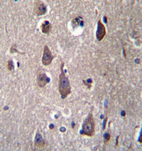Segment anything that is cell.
<instances>
[{"mask_svg":"<svg viewBox=\"0 0 142 151\" xmlns=\"http://www.w3.org/2000/svg\"><path fill=\"white\" fill-rule=\"evenodd\" d=\"M64 63L62 62L61 65V75H59L58 80V91L61 98L63 99H66L71 93V86L68 77L66 75L64 72Z\"/></svg>","mask_w":142,"mask_h":151,"instance_id":"cell-1","label":"cell"},{"mask_svg":"<svg viewBox=\"0 0 142 151\" xmlns=\"http://www.w3.org/2000/svg\"><path fill=\"white\" fill-rule=\"evenodd\" d=\"M95 133V124L94 119L92 112L89 114L87 118L84 120L82 125V131L80 134L82 136H86L88 137H93Z\"/></svg>","mask_w":142,"mask_h":151,"instance_id":"cell-2","label":"cell"},{"mask_svg":"<svg viewBox=\"0 0 142 151\" xmlns=\"http://www.w3.org/2000/svg\"><path fill=\"white\" fill-rule=\"evenodd\" d=\"M54 58V56L53 55L51 51L49 49L48 46L45 45L43 48V53L42 56V64L44 66H48L51 64Z\"/></svg>","mask_w":142,"mask_h":151,"instance_id":"cell-3","label":"cell"},{"mask_svg":"<svg viewBox=\"0 0 142 151\" xmlns=\"http://www.w3.org/2000/svg\"><path fill=\"white\" fill-rule=\"evenodd\" d=\"M34 12L36 15L42 16L47 14V6L43 1H35L34 5Z\"/></svg>","mask_w":142,"mask_h":151,"instance_id":"cell-4","label":"cell"},{"mask_svg":"<svg viewBox=\"0 0 142 151\" xmlns=\"http://www.w3.org/2000/svg\"><path fill=\"white\" fill-rule=\"evenodd\" d=\"M37 84L38 87L43 88L47 84L50 82V78L47 76V75L43 72H39L37 75Z\"/></svg>","mask_w":142,"mask_h":151,"instance_id":"cell-5","label":"cell"},{"mask_svg":"<svg viewBox=\"0 0 142 151\" xmlns=\"http://www.w3.org/2000/svg\"><path fill=\"white\" fill-rule=\"evenodd\" d=\"M106 33L107 31L105 26L102 24L100 19H99L97 22V32H96V37H97V41H101L105 38V36H106Z\"/></svg>","mask_w":142,"mask_h":151,"instance_id":"cell-6","label":"cell"},{"mask_svg":"<svg viewBox=\"0 0 142 151\" xmlns=\"http://www.w3.org/2000/svg\"><path fill=\"white\" fill-rule=\"evenodd\" d=\"M46 143L43 140V137L39 133H36V136H35V141H34V146L37 149H41L45 147Z\"/></svg>","mask_w":142,"mask_h":151,"instance_id":"cell-7","label":"cell"},{"mask_svg":"<svg viewBox=\"0 0 142 151\" xmlns=\"http://www.w3.org/2000/svg\"><path fill=\"white\" fill-rule=\"evenodd\" d=\"M41 31L43 33L45 34H49L51 31L52 29V24H50V22H49L48 21H45L43 22V24L41 26Z\"/></svg>","mask_w":142,"mask_h":151,"instance_id":"cell-8","label":"cell"},{"mask_svg":"<svg viewBox=\"0 0 142 151\" xmlns=\"http://www.w3.org/2000/svg\"><path fill=\"white\" fill-rule=\"evenodd\" d=\"M79 25L80 26H84V22L81 17H77V18L73 19L72 20V26H73V29H75V27H78Z\"/></svg>","mask_w":142,"mask_h":151,"instance_id":"cell-9","label":"cell"},{"mask_svg":"<svg viewBox=\"0 0 142 151\" xmlns=\"http://www.w3.org/2000/svg\"><path fill=\"white\" fill-rule=\"evenodd\" d=\"M9 52L11 54H13V53H19V54H23V55H24V52H19L18 50H17V45H12L11 46V48H10V50H9Z\"/></svg>","mask_w":142,"mask_h":151,"instance_id":"cell-10","label":"cell"},{"mask_svg":"<svg viewBox=\"0 0 142 151\" xmlns=\"http://www.w3.org/2000/svg\"><path fill=\"white\" fill-rule=\"evenodd\" d=\"M6 68H7L8 70H9V71H14V63H13V60H12V59H9L7 61Z\"/></svg>","mask_w":142,"mask_h":151,"instance_id":"cell-11","label":"cell"},{"mask_svg":"<svg viewBox=\"0 0 142 151\" xmlns=\"http://www.w3.org/2000/svg\"><path fill=\"white\" fill-rule=\"evenodd\" d=\"M104 140H105V143L107 144L110 141V139H111V135H110V133H104Z\"/></svg>","mask_w":142,"mask_h":151,"instance_id":"cell-12","label":"cell"},{"mask_svg":"<svg viewBox=\"0 0 142 151\" xmlns=\"http://www.w3.org/2000/svg\"><path fill=\"white\" fill-rule=\"evenodd\" d=\"M83 83L85 84V85H86L89 89H90L91 87H92V85H91V84L92 83V80H91V79H89V80H87V81L86 80H83Z\"/></svg>","mask_w":142,"mask_h":151,"instance_id":"cell-13","label":"cell"},{"mask_svg":"<svg viewBox=\"0 0 142 151\" xmlns=\"http://www.w3.org/2000/svg\"><path fill=\"white\" fill-rule=\"evenodd\" d=\"M107 118L106 119H105L104 121V124H103V131H105V127H106V123H107Z\"/></svg>","mask_w":142,"mask_h":151,"instance_id":"cell-14","label":"cell"}]
</instances>
